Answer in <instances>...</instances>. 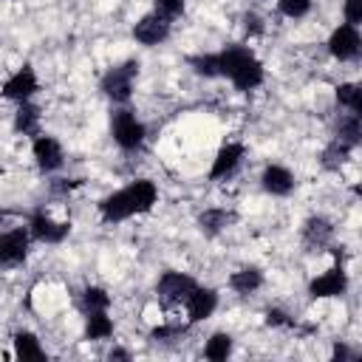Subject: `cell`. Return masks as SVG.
Returning <instances> with one entry per match:
<instances>
[{
	"label": "cell",
	"instance_id": "1",
	"mask_svg": "<svg viewBox=\"0 0 362 362\" xmlns=\"http://www.w3.org/2000/svg\"><path fill=\"white\" fill-rule=\"evenodd\" d=\"M158 204V187L150 178H136L127 187L99 201V218L105 223H122L133 215H144Z\"/></svg>",
	"mask_w": 362,
	"mask_h": 362
},
{
	"label": "cell",
	"instance_id": "2",
	"mask_svg": "<svg viewBox=\"0 0 362 362\" xmlns=\"http://www.w3.org/2000/svg\"><path fill=\"white\" fill-rule=\"evenodd\" d=\"M215 68H218V76H226L235 90H255L263 85V62L255 57V51L249 45H240V42H232V45H223L221 51H215Z\"/></svg>",
	"mask_w": 362,
	"mask_h": 362
},
{
	"label": "cell",
	"instance_id": "3",
	"mask_svg": "<svg viewBox=\"0 0 362 362\" xmlns=\"http://www.w3.org/2000/svg\"><path fill=\"white\" fill-rule=\"evenodd\" d=\"M139 76V59H124L113 68H107L99 79V90L113 102V105H127L133 96V85Z\"/></svg>",
	"mask_w": 362,
	"mask_h": 362
},
{
	"label": "cell",
	"instance_id": "4",
	"mask_svg": "<svg viewBox=\"0 0 362 362\" xmlns=\"http://www.w3.org/2000/svg\"><path fill=\"white\" fill-rule=\"evenodd\" d=\"M110 133H113V141L124 150V153H136V150H141V144H144V136H147V127H144V122L130 110V107H119V110H113V116H110Z\"/></svg>",
	"mask_w": 362,
	"mask_h": 362
},
{
	"label": "cell",
	"instance_id": "5",
	"mask_svg": "<svg viewBox=\"0 0 362 362\" xmlns=\"http://www.w3.org/2000/svg\"><path fill=\"white\" fill-rule=\"evenodd\" d=\"M28 246H31V232L28 226H8L0 232V266L17 269L28 260Z\"/></svg>",
	"mask_w": 362,
	"mask_h": 362
},
{
	"label": "cell",
	"instance_id": "6",
	"mask_svg": "<svg viewBox=\"0 0 362 362\" xmlns=\"http://www.w3.org/2000/svg\"><path fill=\"white\" fill-rule=\"evenodd\" d=\"M195 286H198L195 277H189V274H184V272H164V274L158 277V283H156V297H158V303L167 305V308L184 305V300L192 294Z\"/></svg>",
	"mask_w": 362,
	"mask_h": 362
},
{
	"label": "cell",
	"instance_id": "7",
	"mask_svg": "<svg viewBox=\"0 0 362 362\" xmlns=\"http://www.w3.org/2000/svg\"><path fill=\"white\" fill-rule=\"evenodd\" d=\"M28 232H31L34 240L57 246V243H62V240L71 235V221H54V218L40 206V209H34V212L28 215Z\"/></svg>",
	"mask_w": 362,
	"mask_h": 362
},
{
	"label": "cell",
	"instance_id": "8",
	"mask_svg": "<svg viewBox=\"0 0 362 362\" xmlns=\"http://www.w3.org/2000/svg\"><path fill=\"white\" fill-rule=\"evenodd\" d=\"M334 255H337V263L328 269V272H322L320 277H314L311 283H308V294L317 300H322V297H342L345 291H348V272H345V266H342V257H339V249H334Z\"/></svg>",
	"mask_w": 362,
	"mask_h": 362
},
{
	"label": "cell",
	"instance_id": "9",
	"mask_svg": "<svg viewBox=\"0 0 362 362\" xmlns=\"http://www.w3.org/2000/svg\"><path fill=\"white\" fill-rule=\"evenodd\" d=\"M359 48H362V37H359V25H351V23H339L331 37H328V51L334 59L339 62H351L359 57Z\"/></svg>",
	"mask_w": 362,
	"mask_h": 362
},
{
	"label": "cell",
	"instance_id": "10",
	"mask_svg": "<svg viewBox=\"0 0 362 362\" xmlns=\"http://www.w3.org/2000/svg\"><path fill=\"white\" fill-rule=\"evenodd\" d=\"M40 90V79H37V71L25 62L23 68H17L6 82H3V88H0V93L6 96V99H11V102H28L34 93Z\"/></svg>",
	"mask_w": 362,
	"mask_h": 362
},
{
	"label": "cell",
	"instance_id": "11",
	"mask_svg": "<svg viewBox=\"0 0 362 362\" xmlns=\"http://www.w3.org/2000/svg\"><path fill=\"white\" fill-rule=\"evenodd\" d=\"M243 156H246V144L240 141H226L215 158H212V167H209V181H226L238 173V167L243 164Z\"/></svg>",
	"mask_w": 362,
	"mask_h": 362
},
{
	"label": "cell",
	"instance_id": "12",
	"mask_svg": "<svg viewBox=\"0 0 362 362\" xmlns=\"http://www.w3.org/2000/svg\"><path fill=\"white\" fill-rule=\"evenodd\" d=\"M300 240L305 246V252H322L331 246L334 240V221L325 215H311L305 218L303 229H300Z\"/></svg>",
	"mask_w": 362,
	"mask_h": 362
},
{
	"label": "cell",
	"instance_id": "13",
	"mask_svg": "<svg viewBox=\"0 0 362 362\" xmlns=\"http://www.w3.org/2000/svg\"><path fill=\"white\" fill-rule=\"evenodd\" d=\"M31 153H34V161H37L40 173H45V175L62 170V164H65V150L54 136H45V133L34 136Z\"/></svg>",
	"mask_w": 362,
	"mask_h": 362
},
{
	"label": "cell",
	"instance_id": "14",
	"mask_svg": "<svg viewBox=\"0 0 362 362\" xmlns=\"http://www.w3.org/2000/svg\"><path fill=\"white\" fill-rule=\"evenodd\" d=\"M170 31H173V23L164 20V17H158L156 11H150V14H144L133 25V40L141 42V45H147V48H153V45H161L170 37Z\"/></svg>",
	"mask_w": 362,
	"mask_h": 362
},
{
	"label": "cell",
	"instance_id": "15",
	"mask_svg": "<svg viewBox=\"0 0 362 362\" xmlns=\"http://www.w3.org/2000/svg\"><path fill=\"white\" fill-rule=\"evenodd\" d=\"M218 308V291L209 288V286H195L192 294L184 300V311H187V322H201V320H209L212 311Z\"/></svg>",
	"mask_w": 362,
	"mask_h": 362
},
{
	"label": "cell",
	"instance_id": "16",
	"mask_svg": "<svg viewBox=\"0 0 362 362\" xmlns=\"http://www.w3.org/2000/svg\"><path fill=\"white\" fill-rule=\"evenodd\" d=\"M260 187H263L269 195H274V198H286V195L294 189V175H291V170L283 167V164H269V167L263 170V175H260Z\"/></svg>",
	"mask_w": 362,
	"mask_h": 362
},
{
	"label": "cell",
	"instance_id": "17",
	"mask_svg": "<svg viewBox=\"0 0 362 362\" xmlns=\"http://www.w3.org/2000/svg\"><path fill=\"white\" fill-rule=\"evenodd\" d=\"M235 209H226V206H209V209H204L201 215H198V229H201V235H206V238H218L223 229H229L232 223H235Z\"/></svg>",
	"mask_w": 362,
	"mask_h": 362
},
{
	"label": "cell",
	"instance_id": "18",
	"mask_svg": "<svg viewBox=\"0 0 362 362\" xmlns=\"http://www.w3.org/2000/svg\"><path fill=\"white\" fill-rule=\"evenodd\" d=\"M40 119H42V113H40V107L28 99V102H20L17 105V113H14V133H20V136H40L42 130H40Z\"/></svg>",
	"mask_w": 362,
	"mask_h": 362
},
{
	"label": "cell",
	"instance_id": "19",
	"mask_svg": "<svg viewBox=\"0 0 362 362\" xmlns=\"http://www.w3.org/2000/svg\"><path fill=\"white\" fill-rule=\"evenodd\" d=\"M260 286H263V272L257 266H243V269H238V272L229 274V288L235 294H243L246 297V294H255Z\"/></svg>",
	"mask_w": 362,
	"mask_h": 362
},
{
	"label": "cell",
	"instance_id": "20",
	"mask_svg": "<svg viewBox=\"0 0 362 362\" xmlns=\"http://www.w3.org/2000/svg\"><path fill=\"white\" fill-rule=\"evenodd\" d=\"M334 139L345 141L348 147H356L362 141V113H342L337 119V130Z\"/></svg>",
	"mask_w": 362,
	"mask_h": 362
},
{
	"label": "cell",
	"instance_id": "21",
	"mask_svg": "<svg viewBox=\"0 0 362 362\" xmlns=\"http://www.w3.org/2000/svg\"><path fill=\"white\" fill-rule=\"evenodd\" d=\"M11 342H14V356L17 359H48L45 348L40 345V339L31 331H17Z\"/></svg>",
	"mask_w": 362,
	"mask_h": 362
},
{
	"label": "cell",
	"instance_id": "22",
	"mask_svg": "<svg viewBox=\"0 0 362 362\" xmlns=\"http://www.w3.org/2000/svg\"><path fill=\"white\" fill-rule=\"evenodd\" d=\"M351 153H354V147H348L345 141H339V139H331L328 141V147L322 150V156H320V164H322V170H331V173H337L348 158H351Z\"/></svg>",
	"mask_w": 362,
	"mask_h": 362
},
{
	"label": "cell",
	"instance_id": "23",
	"mask_svg": "<svg viewBox=\"0 0 362 362\" xmlns=\"http://www.w3.org/2000/svg\"><path fill=\"white\" fill-rule=\"evenodd\" d=\"M85 337L99 342V339H110L113 337V320L107 317V311H93L85 314Z\"/></svg>",
	"mask_w": 362,
	"mask_h": 362
},
{
	"label": "cell",
	"instance_id": "24",
	"mask_svg": "<svg viewBox=\"0 0 362 362\" xmlns=\"http://www.w3.org/2000/svg\"><path fill=\"white\" fill-rule=\"evenodd\" d=\"M337 102L348 113H362V88L356 82H339L337 85Z\"/></svg>",
	"mask_w": 362,
	"mask_h": 362
},
{
	"label": "cell",
	"instance_id": "25",
	"mask_svg": "<svg viewBox=\"0 0 362 362\" xmlns=\"http://www.w3.org/2000/svg\"><path fill=\"white\" fill-rule=\"evenodd\" d=\"M82 314H93V311H107L110 308V294L102 288V286H88L82 291Z\"/></svg>",
	"mask_w": 362,
	"mask_h": 362
},
{
	"label": "cell",
	"instance_id": "26",
	"mask_svg": "<svg viewBox=\"0 0 362 362\" xmlns=\"http://www.w3.org/2000/svg\"><path fill=\"white\" fill-rule=\"evenodd\" d=\"M229 354H232V337L223 334V331L212 334V337L206 339V345H204V356L212 359V362H223Z\"/></svg>",
	"mask_w": 362,
	"mask_h": 362
},
{
	"label": "cell",
	"instance_id": "27",
	"mask_svg": "<svg viewBox=\"0 0 362 362\" xmlns=\"http://www.w3.org/2000/svg\"><path fill=\"white\" fill-rule=\"evenodd\" d=\"M187 65L204 76V79H218V68H215V54H192L187 57Z\"/></svg>",
	"mask_w": 362,
	"mask_h": 362
},
{
	"label": "cell",
	"instance_id": "28",
	"mask_svg": "<svg viewBox=\"0 0 362 362\" xmlns=\"http://www.w3.org/2000/svg\"><path fill=\"white\" fill-rule=\"evenodd\" d=\"M184 6H187V0H153V11L170 23L184 14Z\"/></svg>",
	"mask_w": 362,
	"mask_h": 362
},
{
	"label": "cell",
	"instance_id": "29",
	"mask_svg": "<svg viewBox=\"0 0 362 362\" xmlns=\"http://www.w3.org/2000/svg\"><path fill=\"white\" fill-rule=\"evenodd\" d=\"M277 8L288 20H300L311 11V0H277Z\"/></svg>",
	"mask_w": 362,
	"mask_h": 362
},
{
	"label": "cell",
	"instance_id": "30",
	"mask_svg": "<svg viewBox=\"0 0 362 362\" xmlns=\"http://www.w3.org/2000/svg\"><path fill=\"white\" fill-rule=\"evenodd\" d=\"M266 325H272V328H294L297 322H294L286 311H280V308H269V311H266Z\"/></svg>",
	"mask_w": 362,
	"mask_h": 362
},
{
	"label": "cell",
	"instance_id": "31",
	"mask_svg": "<svg viewBox=\"0 0 362 362\" xmlns=\"http://www.w3.org/2000/svg\"><path fill=\"white\" fill-rule=\"evenodd\" d=\"M189 328V322H173V325H158V328H153V339H167V337H178V334H184Z\"/></svg>",
	"mask_w": 362,
	"mask_h": 362
},
{
	"label": "cell",
	"instance_id": "32",
	"mask_svg": "<svg viewBox=\"0 0 362 362\" xmlns=\"http://www.w3.org/2000/svg\"><path fill=\"white\" fill-rule=\"evenodd\" d=\"M342 14H345V23L359 25V23H362V0H345Z\"/></svg>",
	"mask_w": 362,
	"mask_h": 362
},
{
	"label": "cell",
	"instance_id": "33",
	"mask_svg": "<svg viewBox=\"0 0 362 362\" xmlns=\"http://www.w3.org/2000/svg\"><path fill=\"white\" fill-rule=\"evenodd\" d=\"M243 31L249 34V37H260L263 34V20L257 17V14H243Z\"/></svg>",
	"mask_w": 362,
	"mask_h": 362
},
{
	"label": "cell",
	"instance_id": "34",
	"mask_svg": "<svg viewBox=\"0 0 362 362\" xmlns=\"http://www.w3.org/2000/svg\"><path fill=\"white\" fill-rule=\"evenodd\" d=\"M331 356H334V359H339V362H351V359H356V354H354L345 342H337V345H334V351H331Z\"/></svg>",
	"mask_w": 362,
	"mask_h": 362
},
{
	"label": "cell",
	"instance_id": "35",
	"mask_svg": "<svg viewBox=\"0 0 362 362\" xmlns=\"http://www.w3.org/2000/svg\"><path fill=\"white\" fill-rule=\"evenodd\" d=\"M107 359H130V354H127L124 348H113V351L107 354Z\"/></svg>",
	"mask_w": 362,
	"mask_h": 362
}]
</instances>
